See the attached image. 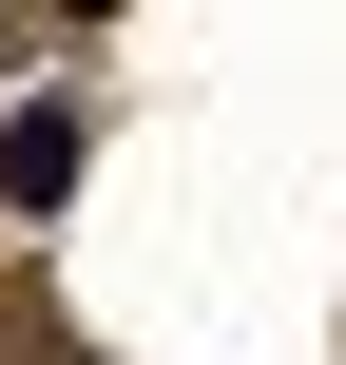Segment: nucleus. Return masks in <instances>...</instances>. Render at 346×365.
I'll list each match as a JSON object with an SVG mask.
<instances>
[{
  "label": "nucleus",
  "mask_w": 346,
  "mask_h": 365,
  "mask_svg": "<svg viewBox=\"0 0 346 365\" xmlns=\"http://www.w3.org/2000/svg\"><path fill=\"white\" fill-rule=\"evenodd\" d=\"M58 192H77V96L0 115V212H58Z\"/></svg>",
  "instance_id": "1"
}]
</instances>
